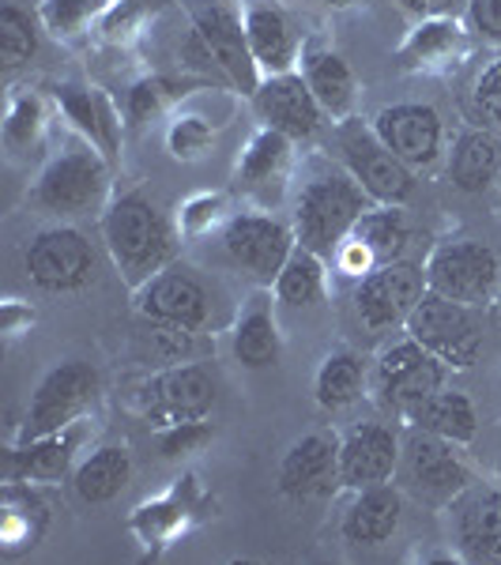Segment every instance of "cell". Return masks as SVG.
I'll use <instances>...</instances> for the list:
<instances>
[{"mask_svg":"<svg viewBox=\"0 0 501 565\" xmlns=\"http://www.w3.org/2000/svg\"><path fill=\"white\" fill-rule=\"evenodd\" d=\"M109 189V167L98 148H72L45 162L34 185V204L57 218H79L103 207Z\"/></svg>","mask_w":501,"mask_h":565,"instance_id":"cell-5","label":"cell"},{"mask_svg":"<svg viewBox=\"0 0 501 565\" xmlns=\"http://www.w3.org/2000/svg\"><path fill=\"white\" fill-rule=\"evenodd\" d=\"M167 143H170V154L174 159H200L207 148H212V129H207L200 117H178L167 132Z\"/></svg>","mask_w":501,"mask_h":565,"instance_id":"cell-38","label":"cell"},{"mask_svg":"<svg viewBox=\"0 0 501 565\" xmlns=\"http://www.w3.org/2000/svg\"><path fill=\"white\" fill-rule=\"evenodd\" d=\"M215 407V377L196 362H174L159 370L136 392V412L154 430H170L181 423H200Z\"/></svg>","mask_w":501,"mask_h":565,"instance_id":"cell-8","label":"cell"},{"mask_svg":"<svg viewBox=\"0 0 501 565\" xmlns=\"http://www.w3.org/2000/svg\"><path fill=\"white\" fill-rule=\"evenodd\" d=\"M498 193H501V178H498Z\"/></svg>","mask_w":501,"mask_h":565,"instance_id":"cell-45","label":"cell"},{"mask_svg":"<svg viewBox=\"0 0 501 565\" xmlns=\"http://www.w3.org/2000/svg\"><path fill=\"white\" fill-rule=\"evenodd\" d=\"M460 50H463L460 23L452 20V15H426V20L415 23L407 42L399 45L396 61L404 72H426L437 65H449Z\"/></svg>","mask_w":501,"mask_h":565,"instance_id":"cell-28","label":"cell"},{"mask_svg":"<svg viewBox=\"0 0 501 565\" xmlns=\"http://www.w3.org/2000/svg\"><path fill=\"white\" fill-rule=\"evenodd\" d=\"M430 290L426 264L415 260H388L370 268L354 287V317L370 335H388L396 328H407V317Z\"/></svg>","mask_w":501,"mask_h":565,"instance_id":"cell-3","label":"cell"},{"mask_svg":"<svg viewBox=\"0 0 501 565\" xmlns=\"http://www.w3.org/2000/svg\"><path fill=\"white\" fill-rule=\"evenodd\" d=\"M23 271L50 295H72L95 279V245L76 226H45L23 249Z\"/></svg>","mask_w":501,"mask_h":565,"instance_id":"cell-10","label":"cell"},{"mask_svg":"<svg viewBox=\"0 0 501 565\" xmlns=\"http://www.w3.org/2000/svg\"><path fill=\"white\" fill-rule=\"evenodd\" d=\"M34 53H39V26H34L31 12H23L12 0L0 4V61H4V68H23Z\"/></svg>","mask_w":501,"mask_h":565,"instance_id":"cell-34","label":"cell"},{"mask_svg":"<svg viewBox=\"0 0 501 565\" xmlns=\"http://www.w3.org/2000/svg\"><path fill=\"white\" fill-rule=\"evenodd\" d=\"M340 148H343V167H348L351 178L366 189V196L373 204L404 207L407 200L415 196V170L377 140L373 125L370 129H362V125L348 129Z\"/></svg>","mask_w":501,"mask_h":565,"instance_id":"cell-13","label":"cell"},{"mask_svg":"<svg viewBox=\"0 0 501 565\" xmlns=\"http://www.w3.org/2000/svg\"><path fill=\"white\" fill-rule=\"evenodd\" d=\"M132 479V457L125 445H103L72 471V490L87 505H106L129 487Z\"/></svg>","mask_w":501,"mask_h":565,"instance_id":"cell-29","label":"cell"},{"mask_svg":"<svg viewBox=\"0 0 501 565\" xmlns=\"http://www.w3.org/2000/svg\"><path fill=\"white\" fill-rule=\"evenodd\" d=\"M340 482V437L306 434L279 460V494L290 501L324 498Z\"/></svg>","mask_w":501,"mask_h":565,"instance_id":"cell-19","label":"cell"},{"mask_svg":"<svg viewBox=\"0 0 501 565\" xmlns=\"http://www.w3.org/2000/svg\"><path fill=\"white\" fill-rule=\"evenodd\" d=\"M407 335L415 343H423L434 359H441L449 370H468L479 362L482 354V324L479 309L452 302V298L426 290L423 302L415 306V313L407 317Z\"/></svg>","mask_w":501,"mask_h":565,"instance_id":"cell-6","label":"cell"},{"mask_svg":"<svg viewBox=\"0 0 501 565\" xmlns=\"http://www.w3.org/2000/svg\"><path fill=\"white\" fill-rule=\"evenodd\" d=\"M98 370L87 362H61L53 366L34 388L31 404H26L23 437H42L53 430L76 426V418L95 404L98 396Z\"/></svg>","mask_w":501,"mask_h":565,"instance_id":"cell-12","label":"cell"},{"mask_svg":"<svg viewBox=\"0 0 501 565\" xmlns=\"http://www.w3.org/2000/svg\"><path fill=\"white\" fill-rule=\"evenodd\" d=\"M212 437L207 430V423L200 418V423H181V426H170V430H162L159 445H162V457H185V452H196L200 445Z\"/></svg>","mask_w":501,"mask_h":565,"instance_id":"cell-40","label":"cell"},{"mask_svg":"<svg viewBox=\"0 0 501 565\" xmlns=\"http://www.w3.org/2000/svg\"><path fill=\"white\" fill-rule=\"evenodd\" d=\"M193 50L200 61H207V65L223 72L234 87H242V95L253 98V90L260 87L257 61H253L249 39H245V23L231 8H218V4L200 8L193 23Z\"/></svg>","mask_w":501,"mask_h":565,"instance_id":"cell-14","label":"cell"},{"mask_svg":"<svg viewBox=\"0 0 501 565\" xmlns=\"http://www.w3.org/2000/svg\"><path fill=\"white\" fill-rule=\"evenodd\" d=\"M167 95H170V84H167V79H143V84H136V87H132V95H129L132 117H136V121H143V117L154 114V109L167 103Z\"/></svg>","mask_w":501,"mask_h":565,"instance_id":"cell-41","label":"cell"},{"mask_svg":"<svg viewBox=\"0 0 501 565\" xmlns=\"http://www.w3.org/2000/svg\"><path fill=\"white\" fill-rule=\"evenodd\" d=\"M242 23H245V39H249L257 68H264L268 76L295 72V61H298L295 31H290L287 15L279 12V8H271V4L249 8Z\"/></svg>","mask_w":501,"mask_h":565,"instance_id":"cell-26","label":"cell"},{"mask_svg":"<svg viewBox=\"0 0 501 565\" xmlns=\"http://www.w3.org/2000/svg\"><path fill=\"white\" fill-rule=\"evenodd\" d=\"M302 76L309 90L317 95L324 114L332 117H351L354 109V98H359V84H354V72L340 53L332 50H313L306 53V65H302Z\"/></svg>","mask_w":501,"mask_h":565,"instance_id":"cell-30","label":"cell"},{"mask_svg":"<svg viewBox=\"0 0 501 565\" xmlns=\"http://www.w3.org/2000/svg\"><path fill=\"white\" fill-rule=\"evenodd\" d=\"M373 207L366 189L351 178V170H324V174L309 178L302 193L295 200V238L306 249L321 253V257H335L340 245L351 238L354 223Z\"/></svg>","mask_w":501,"mask_h":565,"instance_id":"cell-2","label":"cell"},{"mask_svg":"<svg viewBox=\"0 0 501 565\" xmlns=\"http://www.w3.org/2000/svg\"><path fill=\"white\" fill-rule=\"evenodd\" d=\"M412 426L426 434H437L452 445H468L479 434V412L471 404V396H463L457 388H437L434 396H426L423 404L407 412Z\"/></svg>","mask_w":501,"mask_h":565,"instance_id":"cell-27","label":"cell"},{"mask_svg":"<svg viewBox=\"0 0 501 565\" xmlns=\"http://www.w3.org/2000/svg\"><path fill=\"white\" fill-rule=\"evenodd\" d=\"M399 437L385 423H359L340 437V487L366 490L396 479Z\"/></svg>","mask_w":501,"mask_h":565,"instance_id":"cell-18","label":"cell"},{"mask_svg":"<svg viewBox=\"0 0 501 565\" xmlns=\"http://www.w3.org/2000/svg\"><path fill=\"white\" fill-rule=\"evenodd\" d=\"M271 295L284 306H317L324 298V257L306 245H295L279 279L271 282Z\"/></svg>","mask_w":501,"mask_h":565,"instance_id":"cell-33","label":"cell"},{"mask_svg":"<svg viewBox=\"0 0 501 565\" xmlns=\"http://www.w3.org/2000/svg\"><path fill=\"white\" fill-rule=\"evenodd\" d=\"M426 282H430V290L452 298V302L487 309L501 290V260L487 242H445L426 260Z\"/></svg>","mask_w":501,"mask_h":565,"instance_id":"cell-7","label":"cell"},{"mask_svg":"<svg viewBox=\"0 0 501 565\" xmlns=\"http://www.w3.org/2000/svg\"><path fill=\"white\" fill-rule=\"evenodd\" d=\"M103 242L129 287H143L154 271L174 264V231L162 207L143 193H125L106 207Z\"/></svg>","mask_w":501,"mask_h":565,"instance_id":"cell-1","label":"cell"},{"mask_svg":"<svg viewBox=\"0 0 501 565\" xmlns=\"http://www.w3.org/2000/svg\"><path fill=\"white\" fill-rule=\"evenodd\" d=\"M295 245H298L295 226H287L276 215L242 212L223 231V249L234 268H242L245 276L257 279L268 290L279 279V271H284L287 257L295 253Z\"/></svg>","mask_w":501,"mask_h":565,"instance_id":"cell-11","label":"cell"},{"mask_svg":"<svg viewBox=\"0 0 501 565\" xmlns=\"http://www.w3.org/2000/svg\"><path fill=\"white\" fill-rule=\"evenodd\" d=\"M373 132L415 174L430 170L445 151V121L426 103H393L373 117Z\"/></svg>","mask_w":501,"mask_h":565,"instance_id":"cell-15","label":"cell"},{"mask_svg":"<svg viewBox=\"0 0 501 565\" xmlns=\"http://www.w3.org/2000/svg\"><path fill=\"white\" fill-rule=\"evenodd\" d=\"M61 109L90 136V148H98L103 154H109L114 140H109V121L106 114L98 109V98L84 87H61Z\"/></svg>","mask_w":501,"mask_h":565,"instance_id":"cell-35","label":"cell"},{"mask_svg":"<svg viewBox=\"0 0 501 565\" xmlns=\"http://www.w3.org/2000/svg\"><path fill=\"white\" fill-rule=\"evenodd\" d=\"M290 136L276 132V129H260L257 136L249 140V148L242 151L238 159V189L245 193H257V196H268L276 189H284L287 181V170H290Z\"/></svg>","mask_w":501,"mask_h":565,"instance_id":"cell-25","label":"cell"},{"mask_svg":"<svg viewBox=\"0 0 501 565\" xmlns=\"http://www.w3.org/2000/svg\"><path fill=\"white\" fill-rule=\"evenodd\" d=\"M468 20L487 42H501V0H468Z\"/></svg>","mask_w":501,"mask_h":565,"instance_id":"cell-42","label":"cell"},{"mask_svg":"<svg viewBox=\"0 0 501 565\" xmlns=\"http://www.w3.org/2000/svg\"><path fill=\"white\" fill-rule=\"evenodd\" d=\"M98 0H45L42 4V23L53 34H72L84 26V20L95 12Z\"/></svg>","mask_w":501,"mask_h":565,"instance_id":"cell-39","label":"cell"},{"mask_svg":"<svg viewBox=\"0 0 501 565\" xmlns=\"http://www.w3.org/2000/svg\"><path fill=\"white\" fill-rule=\"evenodd\" d=\"M328 8H354V4H362V0H324Z\"/></svg>","mask_w":501,"mask_h":565,"instance_id":"cell-44","label":"cell"},{"mask_svg":"<svg viewBox=\"0 0 501 565\" xmlns=\"http://www.w3.org/2000/svg\"><path fill=\"white\" fill-rule=\"evenodd\" d=\"M234 359L245 370H271L284 354V335H279L276 309H271V295H253L249 306L242 309L238 324H234Z\"/></svg>","mask_w":501,"mask_h":565,"instance_id":"cell-23","label":"cell"},{"mask_svg":"<svg viewBox=\"0 0 501 565\" xmlns=\"http://www.w3.org/2000/svg\"><path fill=\"white\" fill-rule=\"evenodd\" d=\"M351 238L370 253L373 264H388V260L404 257L407 242H412V231H407V218L399 207L377 204V207H370L359 223H354Z\"/></svg>","mask_w":501,"mask_h":565,"instance_id":"cell-32","label":"cell"},{"mask_svg":"<svg viewBox=\"0 0 501 565\" xmlns=\"http://www.w3.org/2000/svg\"><path fill=\"white\" fill-rule=\"evenodd\" d=\"M362 392H366V362L354 351H332L321 366H317L313 396L324 412H343Z\"/></svg>","mask_w":501,"mask_h":565,"instance_id":"cell-31","label":"cell"},{"mask_svg":"<svg viewBox=\"0 0 501 565\" xmlns=\"http://www.w3.org/2000/svg\"><path fill=\"white\" fill-rule=\"evenodd\" d=\"M471 103H476V117H479L482 129L501 136V57L490 61V65L479 72Z\"/></svg>","mask_w":501,"mask_h":565,"instance_id":"cell-37","label":"cell"},{"mask_svg":"<svg viewBox=\"0 0 501 565\" xmlns=\"http://www.w3.org/2000/svg\"><path fill=\"white\" fill-rule=\"evenodd\" d=\"M445 366L441 359H434L423 343H415L412 335L407 340L393 343L377 362V392L388 407L396 412H412V407L423 404L426 396H434L437 388H445Z\"/></svg>","mask_w":501,"mask_h":565,"instance_id":"cell-16","label":"cell"},{"mask_svg":"<svg viewBox=\"0 0 501 565\" xmlns=\"http://www.w3.org/2000/svg\"><path fill=\"white\" fill-rule=\"evenodd\" d=\"M457 546L471 562H501V490L468 487L452 501Z\"/></svg>","mask_w":501,"mask_h":565,"instance_id":"cell-20","label":"cell"},{"mask_svg":"<svg viewBox=\"0 0 501 565\" xmlns=\"http://www.w3.org/2000/svg\"><path fill=\"white\" fill-rule=\"evenodd\" d=\"M501 178V136L482 129H463L452 140L449 151V181L468 196H479L487 189H498Z\"/></svg>","mask_w":501,"mask_h":565,"instance_id":"cell-22","label":"cell"},{"mask_svg":"<svg viewBox=\"0 0 501 565\" xmlns=\"http://www.w3.org/2000/svg\"><path fill=\"white\" fill-rule=\"evenodd\" d=\"M399 521H404V490L396 482H377V487L354 490L340 532L351 546H381L396 535Z\"/></svg>","mask_w":501,"mask_h":565,"instance_id":"cell-21","label":"cell"},{"mask_svg":"<svg viewBox=\"0 0 501 565\" xmlns=\"http://www.w3.org/2000/svg\"><path fill=\"white\" fill-rule=\"evenodd\" d=\"M42 129H45V109L39 95H20L8 109V121H4V140L12 151H31L42 143Z\"/></svg>","mask_w":501,"mask_h":565,"instance_id":"cell-36","label":"cell"},{"mask_svg":"<svg viewBox=\"0 0 501 565\" xmlns=\"http://www.w3.org/2000/svg\"><path fill=\"white\" fill-rule=\"evenodd\" d=\"M253 114L260 117L264 129H276L290 140H309L324 121L321 103L298 72H279V76L260 79V87L253 90Z\"/></svg>","mask_w":501,"mask_h":565,"instance_id":"cell-17","label":"cell"},{"mask_svg":"<svg viewBox=\"0 0 501 565\" xmlns=\"http://www.w3.org/2000/svg\"><path fill=\"white\" fill-rule=\"evenodd\" d=\"M215 207H218V200H212V196L193 200V204L181 212V226H185V231H200L207 218H215Z\"/></svg>","mask_w":501,"mask_h":565,"instance_id":"cell-43","label":"cell"},{"mask_svg":"<svg viewBox=\"0 0 501 565\" xmlns=\"http://www.w3.org/2000/svg\"><path fill=\"white\" fill-rule=\"evenodd\" d=\"M396 487L426 505H452L463 490L471 487V471L463 468L452 452V441L437 434H426L412 426V434L399 441V463H396Z\"/></svg>","mask_w":501,"mask_h":565,"instance_id":"cell-4","label":"cell"},{"mask_svg":"<svg viewBox=\"0 0 501 565\" xmlns=\"http://www.w3.org/2000/svg\"><path fill=\"white\" fill-rule=\"evenodd\" d=\"M79 449V430L65 426L42 437H23L20 449H12V479H31V482H57L68 476L72 460Z\"/></svg>","mask_w":501,"mask_h":565,"instance_id":"cell-24","label":"cell"},{"mask_svg":"<svg viewBox=\"0 0 501 565\" xmlns=\"http://www.w3.org/2000/svg\"><path fill=\"white\" fill-rule=\"evenodd\" d=\"M136 309H140L143 321L204 332L215 317V295L207 279L196 276V268L174 260L162 271H154L143 287H136Z\"/></svg>","mask_w":501,"mask_h":565,"instance_id":"cell-9","label":"cell"}]
</instances>
